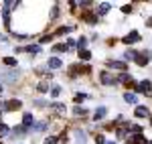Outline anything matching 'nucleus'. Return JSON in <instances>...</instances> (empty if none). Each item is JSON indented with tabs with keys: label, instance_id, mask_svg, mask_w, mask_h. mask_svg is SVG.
<instances>
[{
	"label": "nucleus",
	"instance_id": "14",
	"mask_svg": "<svg viewBox=\"0 0 152 144\" xmlns=\"http://www.w3.org/2000/svg\"><path fill=\"white\" fill-rule=\"evenodd\" d=\"M45 128H47V122H39V124L33 126V130H35V132H41V130H45Z\"/></svg>",
	"mask_w": 152,
	"mask_h": 144
},
{
	"label": "nucleus",
	"instance_id": "33",
	"mask_svg": "<svg viewBox=\"0 0 152 144\" xmlns=\"http://www.w3.org/2000/svg\"><path fill=\"white\" fill-rule=\"evenodd\" d=\"M2 91H4V89H2V83H0V94H2Z\"/></svg>",
	"mask_w": 152,
	"mask_h": 144
},
{
	"label": "nucleus",
	"instance_id": "13",
	"mask_svg": "<svg viewBox=\"0 0 152 144\" xmlns=\"http://www.w3.org/2000/svg\"><path fill=\"white\" fill-rule=\"evenodd\" d=\"M110 65H112L114 69H124V67H126V63H124V61H110Z\"/></svg>",
	"mask_w": 152,
	"mask_h": 144
},
{
	"label": "nucleus",
	"instance_id": "10",
	"mask_svg": "<svg viewBox=\"0 0 152 144\" xmlns=\"http://www.w3.org/2000/svg\"><path fill=\"white\" fill-rule=\"evenodd\" d=\"M105 114H107V110H105V108H104V106H102V108H97V110H95V114H94V118H95V120H102V118H104Z\"/></svg>",
	"mask_w": 152,
	"mask_h": 144
},
{
	"label": "nucleus",
	"instance_id": "19",
	"mask_svg": "<svg viewBox=\"0 0 152 144\" xmlns=\"http://www.w3.org/2000/svg\"><path fill=\"white\" fill-rule=\"evenodd\" d=\"M24 51H31V53H39V51H41V47H39V45H31V47H26Z\"/></svg>",
	"mask_w": 152,
	"mask_h": 144
},
{
	"label": "nucleus",
	"instance_id": "27",
	"mask_svg": "<svg viewBox=\"0 0 152 144\" xmlns=\"http://www.w3.org/2000/svg\"><path fill=\"white\" fill-rule=\"evenodd\" d=\"M132 10V6H130V4H124V6H122V12H130Z\"/></svg>",
	"mask_w": 152,
	"mask_h": 144
},
{
	"label": "nucleus",
	"instance_id": "17",
	"mask_svg": "<svg viewBox=\"0 0 152 144\" xmlns=\"http://www.w3.org/2000/svg\"><path fill=\"white\" fill-rule=\"evenodd\" d=\"M79 57H81L83 61H89L91 59V53H89V51H79Z\"/></svg>",
	"mask_w": 152,
	"mask_h": 144
},
{
	"label": "nucleus",
	"instance_id": "18",
	"mask_svg": "<svg viewBox=\"0 0 152 144\" xmlns=\"http://www.w3.org/2000/svg\"><path fill=\"white\" fill-rule=\"evenodd\" d=\"M39 91H41V94L49 91V85H47V81H41V83H39Z\"/></svg>",
	"mask_w": 152,
	"mask_h": 144
},
{
	"label": "nucleus",
	"instance_id": "25",
	"mask_svg": "<svg viewBox=\"0 0 152 144\" xmlns=\"http://www.w3.org/2000/svg\"><path fill=\"white\" fill-rule=\"evenodd\" d=\"M95 144H105V138H104V136H102V134H99V136L95 138Z\"/></svg>",
	"mask_w": 152,
	"mask_h": 144
},
{
	"label": "nucleus",
	"instance_id": "26",
	"mask_svg": "<svg viewBox=\"0 0 152 144\" xmlns=\"http://www.w3.org/2000/svg\"><path fill=\"white\" fill-rule=\"evenodd\" d=\"M0 134H8V128L4 124H0Z\"/></svg>",
	"mask_w": 152,
	"mask_h": 144
},
{
	"label": "nucleus",
	"instance_id": "6",
	"mask_svg": "<svg viewBox=\"0 0 152 144\" xmlns=\"http://www.w3.org/2000/svg\"><path fill=\"white\" fill-rule=\"evenodd\" d=\"M20 106H23L20 99H10V102H6V110H18Z\"/></svg>",
	"mask_w": 152,
	"mask_h": 144
},
{
	"label": "nucleus",
	"instance_id": "23",
	"mask_svg": "<svg viewBox=\"0 0 152 144\" xmlns=\"http://www.w3.org/2000/svg\"><path fill=\"white\" fill-rule=\"evenodd\" d=\"M45 144H57V138L55 136H49L47 140H45Z\"/></svg>",
	"mask_w": 152,
	"mask_h": 144
},
{
	"label": "nucleus",
	"instance_id": "7",
	"mask_svg": "<svg viewBox=\"0 0 152 144\" xmlns=\"http://www.w3.org/2000/svg\"><path fill=\"white\" fill-rule=\"evenodd\" d=\"M134 114H136V118H146V116H148V108H144V106H138Z\"/></svg>",
	"mask_w": 152,
	"mask_h": 144
},
{
	"label": "nucleus",
	"instance_id": "21",
	"mask_svg": "<svg viewBox=\"0 0 152 144\" xmlns=\"http://www.w3.org/2000/svg\"><path fill=\"white\" fill-rule=\"evenodd\" d=\"M85 45H87V41H85V39H79V41H77V47H79V51H81V49H85Z\"/></svg>",
	"mask_w": 152,
	"mask_h": 144
},
{
	"label": "nucleus",
	"instance_id": "2",
	"mask_svg": "<svg viewBox=\"0 0 152 144\" xmlns=\"http://www.w3.org/2000/svg\"><path fill=\"white\" fill-rule=\"evenodd\" d=\"M150 51H144V53H142V55H136V63H138V65H140V67H144V65H146V63H148V61H150Z\"/></svg>",
	"mask_w": 152,
	"mask_h": 144
},
{
	"label": "nucleus",
	"instance_id": "12",
	"mask_svg": "<svg viewBox=\"0 0 152 144\" xmlns=\"http://www.w3.org/2000/svg\"><path fill=\"white\" fill-rule=\"evenodd\" d=\"M107 10H110V4H107V2H102V4L97 6V12H99V14H105Z\"/></svg>",
	"mask_w": 152,
	"mask_h": 144
},
{
	"label": "nucleus",
	"instance_id": "9",
	"mask_svg": "<svg viewBox=\"0 0 152 144\" xmlns=\"http://www.w3.org/2000/svg\"><path fill=\"white\" fill-rule=\"evenodd\" d=\"M23 124H24V126H35V118H33V114H24Z\"/></svg>",
	"mask_w": 152,
	"mask_h": 144
},
{
	"label": "nucleus",
	"instance_id": "35",
	"mask_svg": "<svg viewBox=\"0 0 152 144\" xmlns=\"http://www.w3.org/2000/svg\"><path fill=\"white\" fill-rule=\"evenodd\" d=\"M150 144H152V142H150Z\"/></svg>",
	"mask_w": 152,
	"mask_h": 144
},
{
	"label": "nucleus",
	"instance_id": "22",
	"mask_svg": "<svg viewBox=\"0 0 152 144\" xmlns=\"http://www.w3.org/2000/svg\"><path fill=\"white\" fill-rule=\"evenodd\" d=\"M4 63H6V65H16V59H14V57H6Z\"/></svg>",
	"mask_w": 152,
	"mask_h": 144
},
{
	"label": "nucleus",
	"instance_id": "20",
	"mask_svg": "<svg viewBox=\"0 0 152 144\" xmlns=\"http://www.w3.org/2000/svg\"><path fill=\"white\" fill-rule=\"evenodd\" d=\"M59 94H61V87H59V85H55V87L51 89V96H53V97H57Z\"/></svg>",
	"mask_w": 152,
	"mask_h": 144
},
{
	"label": "nucleus",
	"instance_id": "30",
	"mask_svg": "<svg viewBox=\"0 0 152 144\" xmlns=\"http://www.w3.org/2000/svg\"><path fill=\"white\" fill-rule=\"evenodd\" d=\"M83 99H85V96H81V94H77V96H75V102H83Z\"/></svg>",
	"mask_w": 152,
	"mask_h": 144
},
{
	"label": "nucleus",
	"instance_id": "15",
	"mask_svg": "<svg viewBox=\"0 0 152 144\" xmlns=\"http://www.w3.org/2000/svg\"><path fill=\"white\" fill-rule=\"evenodd\" d=\"M124 59L126 61H134L136 59V53H134V51H126V53H124Z\"/></svg>",
	"mask_w": 152,
	"mask_h": 144
},
{
	"label": "nucleus",
	"instance_id": "29",
	"mask_svg": "<svg viewBox=\"0 0 152 144\" xmlns=\"http://www.w3.org/2000/svg\"><path fill=\"white\" fill-rule=\"evenodd\" d=\"M118 136H120V138H124V136H126V130H124V128H120V130H118Z\"/></svg>",
	"mask_w": 152,
	"mask_h": 144
},
{
	"label": "nucleus",
	"instance_id": "31",
	"mask_svg": "<svg viewBox=\"0 0 152 144\" xmlns=\"http://www.w3.org/2000/svg\"><path fill=\"white\" fill-rule=\"evenodd\" d=\"M75 114H77V116L81 114V116H83V114H85V110H83V108H75Z\"/></svg>",
	"mask_w": 152,
	"mask_h": 144
},
{
	"label": "nucleus",
	"instance_id": "34",
	"mask_svg": "<svg viewBox=\"0 0 152 144\" xmlns=\"http://www.w3.org/2000/svg\"><path fill=\"white\" fill-rule=\"evenodd\" d=\"M105 144H114V142H105Z\"/></svg>",
	"mask_w": 152,
	"mask_h": 144
},
{
	"label": "nucleus",
	"instance_id": "16",
	"mask_svg": "<svg viewBox=\"0 0 152 144\" xmlns=\"http://www.w3.org/2000/svg\"><path fill=\"white\" fill-rule=\"evenodd\" d=\"M124 99H126V102H128V104H136V102H138V99H136V96H134V94H126V96H124Z\"/></svg>",
	"mask_w": 152,
	"mask_h": 144
},
{
	"label": "nucleus",
	"instance_id": "3",
	"mask_svg": "<svg viewBox=\"0 0 152 144\" xmlns=\"http://www.w3.org/2000/svg\"><path fill=\"white\" fill-rule=\"evenodd\" d=\"M136 89H138L140 94H150L152 91V83L150 81H140V83L136 85Z\"/></svg>",
	"mask_w": 152,
	"mask_h": 144
},
{
	"label": "nucleus",
	"instance_id": "24",
	"mask_svg": "<svg viewBox=\"0 0 152 144\" xmlns=\"http://www.w3.org/2000/svg\"><path fill=\"white\" fill-rule=\"evenodd\" d=\"M120 81H132V79H130L128 73H122V75H120Z\"/></svg>",
	"mask_w": 152,
	"mask_h": 144
},
{
	"label": "nucleus",
	"instance_id": "1",
	"mask_svg": "<svg viewBox=\"0 0 152 144\" xmlns=\"http://www.w3.org/2000/svg\"><path fill=\"white\" fill-rule=\"evenodd\" d=\"M122 41H124L126 45H134V43H138V41H140V33H138V31H132V33H128Z\"/></svg>",
	"mask_w": 152,
	"mask_h": 144
},
{
	"label": "nucleus",
	"instance_id": "28",
	"mask_svg": "<svg viewBox=\"0 0 152 144\" xmlns=\"http://www.w3.org/2000/svg\"><path fill=\"white\" fill-rule=\"evenodd\" d=\"M132 132H136V134H140V132H142V128H140V126H132Z\"/></svg>",
	"mask_w": 152,
	"mask_h": 144
},
{
	"label": "nucleus",
	"instance_id": "32",
	"mask_svg": "<svg viewBox=\"0 0 152 144\" xmlns=\"http://www.w3.org/2000/svg\"><path fill=\"white\" fill-rule=\"evenodd\" d=\"M14 134H24V128H14Z\"/></svg>",
	"mask_w": 152,
	"mask_h": 144
},
{
	"label": "nucleus",
	"instance_id": "4",
	"mask_svg": "<svg viewBox=\"0 0 152 144\" xmlns=\"http://www.w3.org/2000/svg\"><path fill=\"white\" fill-rule=\"evenodd\" d=\"M128 144H148V142H146V138L142 134H136V136H130L128 138Z\"/></svg>",
	"mask_w": 152,
	"mask_h": 144
},
{
	"label": "nucleus",
	"instance_id": "11",
	"mask_svg": "<svg viewBox=\"0 0 152 144\" xmlns=\"http://www.w3.org/2000/svg\"><path fill=\"white\" fill-rule=\"evenodd\" d=\"M75 140H77L79 144H85V140H87V138H85V132H81V130H75Z\"/></svg>",
	"mask_w": 152,
	"mask_h": 144
},
{
	"label": "nucleus",
	"instance_id": "8",
	"mask_svg": "<svg viewBox=\"0 0 152 144\" xmlns=\"http://www.w3.org/2000/svg\"><path fill=\"white\" fill-rule=\"evenodd\" d=\"M49 67H51V69H59V67H61V59H59V57H51V59H49Z\"/></svg>",
	"mask_w": 152,
	"mask_h": 144
},
{
	"label": "nucleus",
	"instance_id": "5",
	"mask_svg": "<svg viewBox=\"0 0 152 144\" xmlns=\"http://www.w3.org/2000/svg\"><path fill=\"white\" fill-rule=\"evenodd\" d=\"M99 79H102V83H105V85H110V83H114V77L110 75L107 71H104L102 75H99Z\"/></svg>",
	"mask_w": 152,
	"mask_h": 144
}]
</instances>
